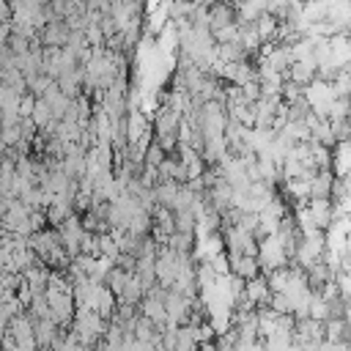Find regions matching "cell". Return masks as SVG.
I'll list each match as a JSON object with an SVG mask.
<instances>
[{
    "mask_svg": "<svg viewBox=\"0 0 351 351\" xmlns=\"http://www.w3.org/2000/svg\"><path fill=\"white\" fill-rule=\"evenodd\" d=\"M101 326H104V321L93 313V310H77V321H74V337L82 343V346H88L99 332H101Z\"/></svg>",
    "mask_w": 351,
    "mask_h": 351,
    "instance_id": "6da1fadb",
    "label": "cell"
},
{
    "mask_svg": "<svg viewBox=\"0 0 351 351\" xmlns=\"http://www.w3.org/2000/svg\"><path fill=\"white\" fill-rule=\"evenodd\" d=\"M236 16H233V8L228 3H214L208 5V33H217L219 27L225 25H233Z\"/></svg>",
    "mask_w": 351,
    "mask_h": 351,
    "instance_id": "7a4b0ae2",
    "label": "cell"
},
{
    "mask_svg": "<svg viewBox=\"0 0 351 351\" xmlns=\"http://www.w3.org/2000/svg\"><path fill=\"white\" fill-rule=\"evenodd\" d=\"M258 261L255 255H230V271L239 277V280H252L258 277Z\"/></svg>",
    "mask_w": 351,
    "mask_h": 351,
    "instance_id": "3957f363",
    "label": "cell"
},
{
    "mask_svg": "<svg viewBox=\"0 0 351 351\" xmlns=\"http://www.w3.org/2000/svg\"><path fill=\"white\" fill-rule=\"evenodd\" d=\"M143 315L148 324H165V304H162V296L159 293H151L145 302H143Z\"/></svg>",
    "mask_w": 351,
    "mask_h": 351,
    "instance_id": "277c9868",
    "label": "cell"
},
{
    "mask_svg": "<svg viewBox=\"0 0 351 351\" xmlns=\"http://www.w3.org/2000/svg\"><path fill=\"white\" fill-rule=\"evenodd\" d=\"M332 195V173L329 170H315L310 178V197H329Z\"/></svg>",
    "mask_w": 351,
    "mask_h": 351,
    "instance_id": "5b68a950",
    "label": "cell"
},
{
    "mask_svg": "<svg viewBox=\"0 0 351 351\" xmlns=\"http://www.w3.org/2000/svg\"><path fill=\"white\" fill-rule=\"evenodd\" d=\"M27 121H30L33 126H38V129L52 126V110H49V104H47L44 99H36V101H33V110H30V115H27Z\"/></svg>",
    "mask_w": 351,
    "mask_h": 351,
    "instance_id": "8992f818",
    "label": "cell"
},
{
    "mask_svg": "<svg viewBox=\"0 0 351 351\" xmlns=\"http://www.w3.org/2000/svg\"><path fill=\"white\" fill-rule=\"evenodd\" d=\"M252 27H255V33H258L261 41H263V38H274V33H277V19H274L271 14H263V16H258V19L252 22Z\"/></svg>",
    "mask_w": 351,
    "mask_h": 351,
    "instance_id": "52a82bcc",
    "label": "cell"
},
{
    "mask_svg": "<svg viewBox=\"0 0 351 351\" xmlns=\"http://www.w3.org/2000/svg\"><path fill=\"white\" fill-rule=\"evenodd\" d=\"M346 170H348V143L340 140L337 143V154H335V173L346 176Z\"/></svg>",
    "mask_w": 351,
    "mask_h": 351,
    "instance_id": "ba28073f",
    "label": "cell"
},
{
    "mask_svg": "<svg viewBox=\"0 0 351 351\" xmlns=\"http://www.w3.org/2000/svg\"><path fill=\"white\" fill-rule=\"evenodd\" d=\"M121 3H123V5H132V8H137L143 0H121Z\"/></svg>",
    "mask_w": 351,
    "mask_h": 351,
    "instance_id": "9c48e42d",
    "label": "cell"
},
{
    "mask_svg": "<svg viewBox=\"0 0 351 351\" xmlns=\"http://www.w3.org/2000/svg\"><path fill=\"white\" fill-rule=\"evenodd\" d=\"M230 3H236V5H239V3H244V0H230Z\"/></svg>",
    "mask_w": 351,
    "mask_h": 351,
    "instance_id": "30bf717a",
    "label": "cell"
}]
</instances>
